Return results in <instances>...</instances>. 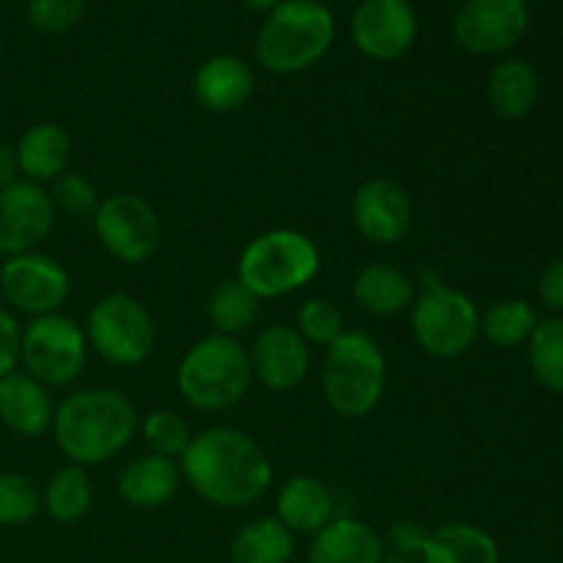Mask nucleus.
Instances as JSON below:
<instances>
[{"label":"nucleus","instance_id":"obj_13","mask_svg":"<svg viewBox=\"0 0 563 563\" xmlns=\"http://www.w3.org/2000/svg\"><path fill=\"white\" fill-rule=\"evenodd\" d=\"M55 225V207L42 185L16 179L0 190V256L33 253L47 242Z\"/></svg>","mask_w":563,"mask_h":563},{"label":"nucleus","instance_id":"obj_27","mask_svg":"<svg viewBox=\"0 0 563 563\" xmlns=\"http://www.w3.org/2000/svg\"><path fill=\"white\" fill-rule=\"evenodd\" d=\"M262 317V300L240 278H225L209 291L207 319L218 335L236 339Z\"/></svg>","mask_w":563,"mask_h":563},{"label":"nucleus","instance_id":"obj_18","mask_svg":"<svg viewBox=\"0 0 563 563\" xmlns=\"http://www.w3.org/2000/svg\"><path fill=\"white\" fill-rule=\"evenodd\" d=\"M256 88V75L236 55H212L192 75V93L209 113H236Z\"/></svg>","mask_w":563,"mask_h":563},{"label":"nucleus","instance_id":"obj_25","mask_svg":"<svg viewBox=\"0 0 563 563\" xmlns=\"http://www.w3.org/2000/svg\"><path fill=\"white\" fill-rule=\"evenodd\" d=\"M423 563H500V548L484 528L451 522L429 531Z\"/></svg>","mask_w":563,"mask_h":563},{"label":"nucleus","instance_id":"obj_23","mask_svg":"<svg viewBox=\"0 0 563 563\" xmlns=\"http://www.w3.org/2000/svg\"><path fill=\"white\" fill-rule=\"evenodd\" d=\"M542 93L537 69L522 58H506L489 71L487 99L495 115L506 121H520L533 113Z\"/></svg>","mask_w":563,"mask_h":563},{"label":"nucleus","instance_id":"obj_36","mask_svg":"<svg viewBox=\"0 0 563 563\" xmlns=\"http://www.w3.org/2000/svg\"><path fill=\"white\" fill-rule=\"evenodd\" d=\"M20 322H16V317L9 308L0 306V379H3L5 374L16 372V366H20Z\"/></svg>","mask_w":563,"mask_h":563},{"label":"nucleus","instance_id":"obj_15","mask_svg":"<svg viewBox=\"0 0 563 563\" xmlns=\"http://www.w3.org/2000/svg\"><path fill=\"white\" fill-rule=\"evenodd\" d=\"M352 223L372 245H396L412 229V198L399 181L374 176L352 196Z\"/></svg>","mask_w":563,"mask_h":563},{"label":"nucleus","instance_id":"obj_2","mask_svg":"<svg viewBox=\"0 0 563 563\" xmlns=\"http://www.w3.org/2000/svg\"><path fill=\"white\" fill-rule=\"evenodd\" d=\"M137 410L115 388H80L55 405L53 438L71 465L91 467L115 460L137 432Z\"/></svg>","mask_w":563,"mask_h":563},{"label":"nucleus","instance_id":"obj_38","mask_svg":"<svg viewBox=\"0 0 563 563\" xmlns=\"http://www.w3.org/2000/svg\"><path fill=\"white\" fill-rule=\"evenodd\" d=\"M539 297L550 311L563 313V258L544 269L542 280H539Z\"/></svg>","mask_w":563,"mask_h":563},{"label":"nucleus","instance_id":"obj_16","mask_svg":"<svg viewBox=\"0 0 563 563\" xmlns=\"http://www.w3.org/2000/svg\"><path fill=\"white\" fill-rule=\"evenodd\" d=\"M253 379L267 390H295L311 368V346L291 324H269L247 350Z\"/></svg>","mask_w":563,"mask_h":563},{"label":"nucleus","instance_id":"obj_40","mask_svg":"<svg viewBox=\"0 0 563 563\" xmlns=\"http://www.w3.org/2000/svg\"><path fill=\"white\" fill-rule=\"evenodd\" d=\"M240 3L245 5V9L256 11V14H269V11H273L280 0H240Z\"/></svg>","mask_w":563,"mask_h":563},{"label":"nucleus","instance_id":"obj_6","mask_svg":"<svg viewBox=\"0 0 563 563\" xmlns=\"http://www.w3.org/2000/svg\"><path fill=\"white\" fill-rule=\"evenodd\" d=\"M319 269L322 253L311 236L297 229H269L247 242L236 278L264 302L306 289Z\"/></svg>","mask_w":563,"mask_h":563},{"label":"nucleus","instance_id":"obj_5","mask_svg":"<svg viewBox=\"0 0 563 563\" xmlns=\"http://www.w3.org/2000/svg\"><path fill=\"white\" fill-rule=\"evenodd\" d=\"M253 374L247 350L229 335H207L196 341L176 368L181 399L201 412L231 410L251 390Z\"/></svg>","mask_w":563,"mask_h":563},{"label":"nucleus","instance_id":"obj_22","mask_svg":"<svg viewBox=\"0 0 563 563\" xmlns=\"http://www.w3.org/2000/svg\"><path fill=\"white\" fill-rule=\"evenodd\" d=\"M14 154L22 179L44 185V181H55L69 170L71 137L60 124L42 121V124H33L22 132Z\"/></svg>","mask_w":563,"mask_h":563},{"label":"nucleus","instance_id":"obj_8","mask_svg":"<svg viewBox=\"0 0 563 563\" xmlns=\"http://www.w3.org/2000/svg\"><path fill=\"white\" fill-rule=\"evenodd\" d=\"M82 330L88 350L97 352L110 366H141L154 350L152 313L126 291H110L93 302Z\"/></svg>","mask_w":563,"mask_h":563},{"label":"nucleus","instance_id":"obj_29","mask_svg":"<svg viewBox=\"0 0 563 563\" xmlns=\"http://www.w3.org/2000/svg\"><path fill=\"white\" fill-rule=\"evenodd\" d=\"M537 324L539 319L531 302L517 300V297L493 302L478 313V330L498 350H515V346L528 344Z\"/></svg>","mask_w":563,"mask_h":563},{"label":"nucleus","instance_id":"obj_20","mask_svg":"<svg viewBox=\"0 0 563 563\" xmlns=\"http://www.w3.org/2000/svg\"><path fill=\"white\" fill-rule=\"evenodd\" d=\"M179 462L165 460V456L143 454L135 456L124 471L119 473V498L132 509H163L165 504L176 498L181 487Z\"/></svg>","mask_w":563,"mask_h":563},{"label":"nucleus","instance_id":"obj_35","mask_svg":"<svg viewBox=\"0 0 563 563\" xmlns=\"http://www.w3.org/2000/svg\"><path fill=\"white\" fill-rule=\"evenodd\" d=\"M86 14V0H27V20L36 31L66 33Z\"/></svg>","mask_w":563,"mask_h":563},{"label":"nucleus","instance_id":"obj_31","mask_svg":"<svg viewBox=\"0 0 563 563\" xmlns=\"http://www.w3.org/2000/svg\"><path fill=\"white\" fill-rule=\"evenodd\" d=\"M141 438L146 443L148 454L165 456V460L179 462L185 456L187 445L192 440V429L179 412L174 410H154L137 423Z\"/></svg>","mask_w":563,"mask_h":563},{"label":"nucleus","instance_id":"obj_3","mask_svg":"<svg viewBox=\"0 0 563 563\" xmlns=\"http://www.w3.org/2000/svg\"><path fill=\"white\" fill-rule=\"evenodd\" d=\"M335 42L333 11L319 0H280L256 36V58L273 75L311 69Z\"/></svg>","mask_w":563,"mask_h":563},{"label":"nucleus","instance_id":"obj_21","mask_svg":"<svg viewBox=\"0 0 563 563\" xmlns=\"http://www.w3.org/2000/svg\"><path fill=\"white\" fill-rule=\"evenodd\" d=\"M379 533L355 517H333L308 548V563H383Z\"/></svg>","mask_w":563,"mask_h":563},{"label":"nucleus","instance_id":"obj_19","mask_svg":"<svg viewBox=\"0 0 563 563\" xmlns=\"http://www.w3.org/2000/svg\"><path fill=\"white\" fill-rule=\"evenodd\" d=\"M275 517L291 533L313 537L335 517L333 489L322 478L306 476V473L286 478L275 498Z\"/></svg>","mask_w":563,"mask_h":563},{"label":"nucleus","instance_id":"obj_32","mask_svg":"<svg viewBox=\"0 0 563 563\" xmlns=\"http://www.w3.org/2000/svg\"><path fill=\"white\" fill-rule=\"evenodd\" d=\"M295 330L308 346H324L328 350L330 344H335L346 333L344 311L328 297H311V300L297 308Z\"/></svg>","mask_w":563,"mask_h":563},{"label":"nucleus","instance_id":"obj_37","mask_svg":"<svg viewBox=\"0 0 563 563\" xmlns=\"http://www.w3.org/2000/svg\"><path fill=\"white\" fill-rule=\"evenodd\" d=\"M429 531L421 526V522L412 520H396L390 526V548H394L396 555L401 559H421L423 544H427Z\"/></svg>","mask_w":563,"mask_h":563},{"label":"nucleus","instance_id":"obj_4","mask_svg":"<svg viewBox=\"0 0 563 563\" xmlns=\"http://www.w3.org/2000/svg\"><path fill=\"white\" fill-rule=\"evenodd\" d=\"M388 388V357L377 339L363 330H346L324 350L322 394L341 418H366L383 401Z\"/></svg>","mask_w":563,"mask_h":563},{"label":"nucleus","instance_id":"obj_10","mask_svg":"<svg viewBox=\"0 0 563 563\" xmlns=\"http://www.w3.org/2000/svg\"><path fill=\"white\" fill-rule=\"evenodd\" d=\"M93 231L99 245L126 267L148 262L163 236L157 209L137 192H113L102 198L93 212Z\"/></svg>","mask_w":563,"mask_h":563},{"label":"nucleus","instance_id":"obj_24","mask_svg":"<svg viewBox=\"0 0 563 563\" xmlns=\"http://www.w3.org/2000/svg\"><path fill=\"white\" fill-rule=\"evenodd\" d=\"M352 297L374 317H396L410 311L416 300V280L394 264H368L352 280Z\"/></svg>","mask_w":563,"mask_h":563},{"label":"nucleus","instance_id":"obj_1","mask_svg":"<svg viewBox=\"0 0 563 563\" xmlns=\"http://www.w3.org/2000/svg\"><path fill=\"white\" fill-rule=\"evenodd\" d=\"M179 467L198 498L229 511L253 506L273 484L267 451L234 427H212L192 434Z\"/></svg>","mask_w":563,"mask_h":563},{"label":"nucleus","instance_id":"obj_28","mask_svg":"<svg viewBox=\"0 0 563 563\" xmlns=\"http://www.w3.org/2000/svg\"><path fill=\"white\" fill-rule=\"evenodd\" d=\"M93 487L86 467L66 465L49 476L42 489V506L58 526H71L91 511Z\"/></svg>","mask_w":563,"mask_h":563},{"label":"nucleus","instance_id":"obj_39","mask_svg":"<svg viewBox=\"0 0 563 563\" xmlns=\"http://www.w3.org/2000/svg\"><path fill=\"white\" fill-rule=\"evenodd\" d=\"M20 179V168H16V154L14 146L0 141V190Z\"/></svg>","mask_w":563,"mask_h":563},{"label":"nucleus","instance_id":"obj_9","mask_svg":"<svg viewBox=\"0 0 563 563\" xmlns=\"http://www.w3.org/2000/svg\"><path fill=\"white\" fill-rule=\"evenodd\" d=\"M88 361L86 330L64 313L36 317L22 328L20 366L47 388H66Z\"/></svg>","mask_w":563,"mask_h":563},{"label":"nucleus","instance_id":"obj_34","mask_svg":"<svg viewBox=\"0 0 563 563\" xmlns=\"http://www.w3.org/2000/svg\"><path fill=\"white\" fill-rule=\"evenodd\" d=\"M49 198H53L55 212L71 214V218H82V214H91L102 203V196H99L97 185L88 179L86 174H77V170H66L58 179L53 181V190H49Z\"/></svg>","mask_w":563,"mask_h":563},{"label":"nucleus","instance_id":"obj_7","mask_svg":"<svg viewBox=\"0 0 563 563\" xmlns=\"http://www.w3.org/2000/svg\"><path fill=\"white\" fill-rule=\"evenodd\" d=\"M410 330L416 344L438 361H456L476 346L478 308L465 291L434 284L416 295L410 306Z\"/></svg>","mask_w":563,"mask_h":563},{"label":"nucleus","instance_id":"obj_30","mask_svg":"<svg viewBox=\"0 0 563 563\" xmlns=\"http://www.w3.org/2000/svg\"><path fill=\"white\" fill-rule=\"evenodd\" d=\"M533 377L553 394H563V319L539 322L528 341Z\"/></svg>","mask_w":563,"mask_h":563},{"label":"nucleus","instance_id":"obj_12","mask_svg":"<svg viewBox=\"0 0 563 563\" xmlns=\"http://www.w3.org/2000/svg\"><path fill=\"white\" fill-rule=\"evenodd\" d=\"M454 42L473 55H498L528 31L526 0H465L454 16Z\"/></svg>","mask_w":563,"mask_h":563},{"label":"nucleus","instance_id":"obj_41","mask_svg":"<svg viewBox=\"0 0 563 563\" xmlns=\"http://www.w3.org/2000/svg\"><path fill=\"white\" fill-rule=\"evenodd\" d=\"M383 563H412V559H401V555H390V559H383Z\"/></svg>","mask_w":563,"mask_h":563},{"label":"nucleus","instance_id":"obj_17","mask_svg":"<svg viewBox=\"0 0 563 563\" xmlns=\"http://www.w3.org/2000/svg\"><path fill=\"white\" fill-rule=\"evenodd\" d=\"M55 401L47 385L25 372H11L0 379V423L16 438H42L53 429Z\"/></svg>","mask_w":563,"mask_h":563},{"label":"nucleus","instance_id":"obj_14","mask_svg":"<svg viewBox=\"0 0 563 563\" xmlns=\"http://www.w3.org/2000/svg\"><path fill=\"white\" fill-rule=\"evenodd\" d=\"M355 47L372 60H396L418 38V14L410 0H363L350 22Z\"/></svg>","mask_w":563,"mask_h":563},{"label":"nucleus","instance_id":"obj_11","mask_svg":"<svg viewBox=\"0 0 563 563\" xmlns=\"http://www.w3.org/2000/svg\"><path fill=\"white\" fill-rule=\"evenodd\" d=\"M69 291L71 280L64 264L42 251L3 258L0 264V297L11 313L31 319L58 313Z\"/></svg>","mask_w":563,"mask_h":563},{"label":"nucleus","instance_id":"obj_33","mask_svg":"<svg viewBox=\"0 0 563 563\" xmlns=\"http://www.w3.org/2000/svg\"><path fill=\"white\" fill-rule=\"evenodd\" d=\"M42 509V493L25 473H0V528L27 526Z\"/></svg>","mask_w":563,"mask_h":563},{"label":"nucleus","instance_id":"obj_26","mask_svg":"<svg viewBox=\"0 0 563 563\" xmlns=\"http://www.w3.org/2000/svg\"><path fill=\"white\" fill-rule=\"evenodd\" d=\"M295 559V533L278 517H258L231 542V563H289Z\"/></svg>","mask_w":563,"mask_h":563}]
</instances>
